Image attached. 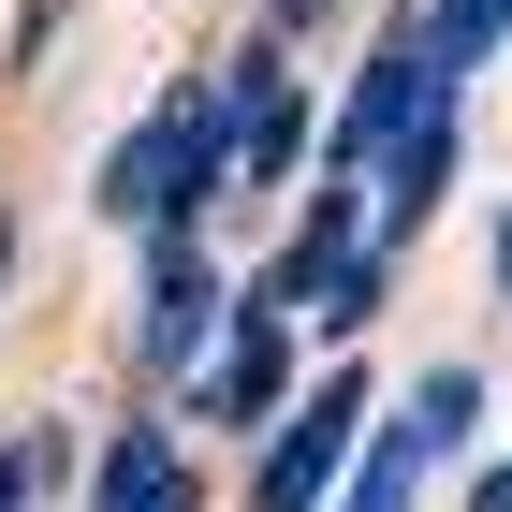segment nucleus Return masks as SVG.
I'll list each match as a JSON object with an SVG mask.
<instances>
[{"mask_svg":"<svg viewBox=\"0 0 512 512\" xmlns=\"http://www.w3.org/2000/svg\"><path fill=\"white\" fill-rule=\"evenodd\" d=\"M220 176H235V88H176L161 118L118 132V161H103V220H132V235H191L205 205H220Z\"/></svg>","mask_w":512,"mask_h":512,"instance_id":"1","label":"nucleus"},{"mask_svg":"<svg viewBox=\"0 0 512 512\" xmlns=\"http://www.w3.org/2000/svg\"><path fill=\"white\" fill-rule=\"evenodd\" d=\"M439 103H454V74L425 59V30H395L381 59L352 74V103H337V132H322V176H352V191H366V176H381V161L410 147V132H425Z\"/></svg>","mask_w":512,"mask_h":512,"instance_id":"2","label":"nucleus"},{"mask_svg":"<svg viewBox=\"0 0 512 512\" xmlns=\"http://www.w3.org/2000/svg\"><path fill=\"white\" fill-rule=\"evenodd\" d=\"M352 454H366V381H308L293 410H278L264 469H249V512H322L337 483H352Z\"/></svg>","mask_w":512,"mask_h":512,"instance_id":"3","label":"nucleus"},{"mask_svg":"<svg viewBox=\"0 0 512 512\" xmlns=\"http://www.w3.org/2000/svg\"><path fill=\"white\" fill-rule=\"evenodd\" d=\"M293 308H249L235 293V322H220V352L191 366V425H278L293 410Z\"/></svg>","mask_w":512,"mask_h":512,"instance_id":"4","label":"nucleus"},{"mask_svg":"<svg viewBox=\"0 0 512 512\" xmlns=\"http://www.w3.org/2000/svg\"><path fill=\"white\" fill-rule=\"evenodd\" d=\"M220 322H235V293H220V264H205L191 235H147V352L191 381L205 352H220Z\"/></svg>","mask_w":512,"mask_h":512,"instance_id":"5","label":"nucleus"},{"mask_svg":"<svg viewBox=\"0 0 512 512\" xmlns=\"http://www.w3.org/2000/svg\"><path fill=\"white\" fill-rule=\"evenodd\" d=\"M439 191H454V103H439V118L410 132L381 176H366V220H381V249H410V235H425V220H439Z\"/></svg>","mask_w":512,"mask_h":512,"instance_id":"6","label":"nucleus"},{"mask_svg":"<svg viewBox=\"0 0 512 512\" xmlns=\"http://www.w3.org/2000/svg\"><path fill=\"white\" fill-rule=\"evenodd\" d=\"M88 512H191L176 439H161V425H118V439H103V469H88Z\"/></svg>","mask_w":512,"mask_h":512,"instance_id":"7","label":"nucleus"},{"mask_svg":"<svg viewBox=\"0 0 512 512\" xmlns=\"http://www.w3.org/2000/svg\"><path fill=\"white\" fill-rule=\"evenodd\" d=\"M425 498V439L410 425H366V454H352V483H337V512H410Z\"/></svg>","mask_w":512,"mask_h":512,"instance_id":"8","label":"nucleus"},{"mask_svg":"<svg viewBox=\"0 0 512 512\" xmlns=\"http://www.w3.org/2000/svg\"><path fill=\"white\" fill-rule=\"evenodd\" d=\"M410 30H425V59H439V74H483V59L512 44V0H425Z\"/></svg>","mask_w":512,"mask_h":512,"instance_id":"9","label":"nucleus"},{"mask_svg":"<svg viewBox=\"0 0 512 512\" xmlns=\"http://www.w3.org/2000/svg\"><path fill=\"white\" fill-rule=\"evenodd\" d=\"M395 425L425 439V469H439V454H454V439L483 425V381H469V366H425V381H410V410H395Z\"/></svg>","mask_w":512,"mask_h":512,"instance_id":"10","label":"nucleus"},{"mask_svg":"<svg viewBox=\"0 0 512 512\" xmlns=\"http://www.w3.org/2000/svg\"><path fill=\"white\" fill-rule=\"evenodd\" d=\"M59 469H74V439H59V425H30V439H0V512H30V498H44V483H59Z\"/></svg>","mask_w":512,"mask_h":512,"instance_id":"11","label":"nucleus"},{"mask_svg":"<svg viewBox=\"0 0 512 512\" xmlns=\"http://www.w3.org/2000/svg\"><path fill=\"white\" fill-rule=\"evenodd\" d=\"M469 512H512V454H498V469H483V483H469Z\"/></svg>","mask_w":512,"mask_h":512,"instance_id":"12","label":"nucleus"},{"mask_svg":"<svg viewBox=\"0 0 512 512\" xmlns=\"http://www.w3.org/2000/svg\"><path fill=\"white\" fill-rule=\"evenodd\" d=\"M498 293H512V205H498Z\"/></svg>","mask_w":512,"mask_h":512,"instance_id":"13","label":"nucleus"}]
</instances>
